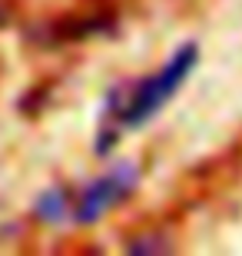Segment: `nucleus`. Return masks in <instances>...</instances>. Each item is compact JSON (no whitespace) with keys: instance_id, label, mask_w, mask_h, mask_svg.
<instances>
[{"instance_id":"1","label":"nucleus","mask_w":242,"mask_h":256,"mask_svg":"<svg viewBox=\"0 0 242 256\" xmlns=\"http://www.w3.org/2000/svg\"><path fill=\"white\" fill-rule=\"evenodd\" d=\"M196 60H199V47L196 44H183L156 74L140 76L133 84H123L116 90H110L106 106H103V116H100V143H96V153H106V146H113V140L123 130H136L146 120H153V114H159L176 96L179 86L186 84V76L196 70Z\"/></svg>"},{"instance_id":"2","label":"nucleus","mask_w":242,"mask_h":256,"mask_svg":"<svg viewBox=\"0 0 242 256\" xmlns=\"http://www.w3.org/2000/svg\"><path fill=\"white\" fill-rule=\"evenodd\" d=\"M136 183H140V173H136L133 163L113 166L110 173H103L100 180H93L80 193V200H76V206H73V216L80 220V223H93L106 210H113L116 203H123V200L130 196Z\"/></svg>"}]
</instances>
